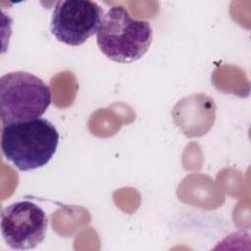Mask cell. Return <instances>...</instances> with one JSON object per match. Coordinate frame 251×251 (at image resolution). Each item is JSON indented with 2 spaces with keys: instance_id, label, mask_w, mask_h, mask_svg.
I'll list each match as a JSON object with an SVG mask.
<instances>
[{
  "instance_id": "1",
  "label": "cell",
  "mask_w": 251,
  "mask_h": 251,
  "mask_svg": "<svg viewBox=\"0 0 251 251\" xmlns=\"http://www.w3.org/2000/svg\"><path fill=\"white\" fill-rule=\"evenodd\" d=\"M58 143L59 132L46 119L8 124L2 128V153L20 171L47 165L56 153Z\"/></svg>"
},
{
  "instance_id": "2",
  "label": "cell",
  "mask_w": 251,
  "mask_h": 251,
  "mask_svg": "<svg viewBox=\"0 0 251 251\" xmlns=\"http://www.w3.org/2000/svg\"><path fill=\"white\" fill-rule=\"evenodd\" d=\"M96 41L100 51L110 60L130 64L149 50L153 29L147 21L132 18L124 6H113L104 14Z\"/></svg>"
},
{
  "instance_id": "3",
  "label": "cell",
  "mask_w": 251,
  "mask_h": 251,
  "mask_svg": "<svg viewBox=\"0 0 251 251\" xmlns=\"http://www.w3.org/2000/svg\"><path fill=\"white\" fill-rule=\"evenodd\" d=\"M49 86L26 72H11L0 77V117L3 126L40 118L49 108Z\"/></svg>"
},
{
  "instance_id": "4",
  "label": "cell",
  "mask_w": 251,
  "mask_h": 251,
  "mask_svg": "<svg viewBox=\"0 0 251 251\" xmlns=\"http://www.w3.org/2000/svg\"><path fill=\"white\" fill-rule=\"evenodd\" d=\"M103 17V8L94 1H58L52 12L50 30L58 41L79 46L97 33Z\"/></svg>"
},
{
  "instance_id": "5",
  "label": "cell",
  "mask_w": 251,
  "mask_h": 251,
  "mask_svg": "<svg viewBox=\"0 0 251 251\" xmlns=\"http://www.w3.org/2000/svg\"><path fill=\"white\" fill-rule=\"evenodd\" d=\"M47 226L45 212L31 201L14 202L1 212V232L12 249L35 248L44 240Z\"/></svg>"
}]
</instances>
